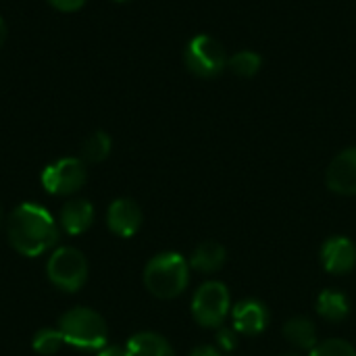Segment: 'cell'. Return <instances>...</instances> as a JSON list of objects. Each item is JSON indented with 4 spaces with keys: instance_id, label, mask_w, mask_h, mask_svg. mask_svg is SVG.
<instances>
[{
    "instance_id": "obj_15",
    "label": "cell",
    "mask_w": 356,
    "mask_h": 356,
    "mask_svg": "<svg viewBox=\"0 0 356 356\" xmlns=\"http://www.w3.org/2000/svg\"><path fill=\"white\" fill-rule=\"evenodd\" d=\"M317 313L330 323L344 321L350 313V300L338 290H323L317 296Z\"/></svg>"
},
{
    "instance_id": "obj_12",
    "label": "cell",
    "mask_w": 356,
    "mask_h": 356,
    "mask_svg": "<svg viewBox=\"0 0 356 356\" xmlns=\"http://www.w3.org/2000/svg\"><path fill=\"white\" fill-rule=\"evenodd\" d=\"M92 221H94V207L86 198H73L65 202V207L60 209L58 223L69 236H79L88 232Z\"/></svg>"
},
{
    "instance_id": "obj_2",
    "label": "cell",
    "mask_w": 356,
    "mask_h": 356,
    "mask_svg": "<svg viewBox=\"0 0 356 356\" xmlns=\"http://www.w3.org/2000/svg\"><path fill=\"white\" fill-rule=\"evenodd\" d=\"M190 282V265L177 252H161L144 269V284L148 292L161 300L179 296Z\"/></svg>"
},
{
    "instance_id": "obj_11",
    "label": "cell",
    "mask_w": 356,
    "mask_h": 356,
    "mask_svg": "<svg viewBox=\"0 0 356 356\" xmlns=\"http://www.w3.org/2000/svg\"><path fill=\"white\" fill-rule=\"evenodd\" d=\"M269 311L259 300H242L234 307V330L242 336H257L265 332Z\"/></svg>"
},
{
    "instance_id": "obj_6",
    "label": "cell",
    "mask_w": 356,
    "mask_h": 356,
    "mask_svg": "<svg viewBox=\"0 0 356 356\" xmlns=\"http://www.w3.org/2000/svg\"><path fill=\"white\" fill-rule=\"evenodd\" d=\"M229 311V292L221 282L202 284L192 298V317L202 327H219Z\"/></svg>"
},
{
    "instance_id": "obj_24",
    "label": "cell",
    "mask_w": 356,
    "mask_h": 356,
    "mask_svg": "<svg viewBox=\"0 0 356 356\" xmlns=\"http://www.w3.org/2000/svg\"><path fill=\"white\" fill-rule=\"evenodd\" d=\"M190 356H221V355H219V350H217V348H213V346H198V348H194V350H192V355Z\"/></svg>"
},
{
    "instance_id": "obj_9",
    "label": "cell",
    "mask_w": 356,
    "mask_h": 356,
    "mask_svg": "<svg viewBox=\"0 0 356 356\" xmlns=\"http://www.w3.org/2000/svg\"><path fill=\"white\" fill-rule=\"evenodd\" d=\"M321 263L334 275L350 273L356 265V246L350 238L334 236L321 248Z\"/></svg>"
},
{
    "instance_id": "obj_14",
    "label": "cell",
    "mask_w": 356,
    "mask_h": 356,
    "mask_svg": "<svg viewBox=\"0 0 356 356\" xmlns=\"http://www.w3.org/2000/svg\"><path fill=\"white\" fill-rule=\"evenodd\" d=\"M227 250L219 242H202L190 257V267L200 273H215L223 267Z\"/></svg>"
},
{
    "instance_id": "obj_16",
    "label": "cell",
    "mask_w": 356,
    "mask_h": 356,
    "mask_svg": "<svg viewBox=\"0 0 356 356\" xmlns=\"http://www.w3.org/2000/svg\"><path fill=\"white\" fill-rule=\"evenodd\" d=\"M284 338L298 350H313L317 342V327L307 317H294L284 325Z\"/></svg>"
},
{
    "instance_id": "obj_4",
    "label": "cell",
    "mask_w": 356,
    "mask_h": 356,
    "mask_svg": "<svg viewBox=\"0 0 356 356\" xmlns=\"http://www.w3.org/2000/svg\"><path fill=\"white\" fill-rule=\"evenodd\" d=\"M48 280L63 292H77L88 280V261L73 246L56 248L46 265Z\"/></svg>"
},
{
    "instance_id": "obj_3",
    "label": "cell",
    "mask_w": 356,
    "mask_h": 356,
    "mask_svg": "<svg viewBox=\"0 0 356 356\" xmlns=\"http://www.w3.org/2000/svg\"><path fill=\"white\" fill-rule=\"evenodd\" d=\"M58 332L65 340V344H71L81 350H100L106 346L108 330L104 319L86 307H75L67 311L58 319Z\"/></svg>"
},
{
    "instance_id": "obj_21",
    "label": "cell",
    "mask_w": 356,
    "mask_h": 356,
    "mask_svg": "<svg viewBox=\"0 0 356 356\" xmlns=\"http://www.w3.org/2000/svg\"><path fill=\"white\" fill-rule=\"evenodd\" d=\"M217 344H219L223 350H227V353L236 350V348H238V332H236V330H227V327L219 330V334H217Z\"/></svg>"
},
{
    "instance_id": "obj_19",
    "label": "cell",
    "mask_w": 356,
    "mask_h": 356,
    "mask_svg": "<svg viewBox=\"0 0 356 356\" xmlns=\"http://www.w3.org/2000/svg\"><path fill=\"white\" fill-rule=\"evenodd\" d=\"M261 63H263V60H261V56H259L257 52H252V50H242V52H236V54L229 58L227 67H229L236 75H240V77H252V75L259 73Z\"/></svg>"
},
{
    "instance_id": "obj_26",
    "label": "cell",
    "mask_w": 356,
    "mask_h": 356,
    "mask_svg": "<svg viewBox=\"0 0 356 356\" xmlns=\"http://www.w3.org/2000/svg\"><path fill=\"white\" fill-rule=\"evenodd\" d=\"M115 2H127V0H115Z\"/></svg>"
},
{
    "instance_id": "obj_27",
    "label": "cell",
    "mask_w": 356,
    "mask_h": 356,
    "mask_svg": "<svg viewBox=\"0 0 356 356\" xmlns=\"http://www.w3.org/2000/svg\"><path fill=\"white\" fill-rule=\"evenodd\" d=\"M0 217H2V215H0Z\"/></svg>"
},
{
    "instance_id": "obj_8",
    "label": "cell",
    "mask_w": 356,
    "mask_h": 356,
    "mask_svg": "<svg viewBox=\"0 0 356 356\" xmlns=\"http://www.w3.org/2000/svg\"><path fill=\"white\" fill-rule=\"evenodd\" d=\"M327 188L336 194L356 196V146L340 152L327 167Z\"/></svg>"
},
{
    "instance_id": "obj_17",
    "label": "cell",
    "mask_w": 356,
    "mask_h": 356,
    "mask_svg": "<svg viewBox=\"0 0 356 356\" xmlns=\"http://www.w3.org/2000/svg\"><path fill=\"white\" fill-rule=\"evenodd\" d=\"M111 148H113V142H111V136L104 134V131H94L86 142H83V159L90 161V163H100L104 161L108 154H111Z\"/></svg>"
},
{
    "instance_id": "obj_25",
    "label": "cell",
    "mask_w": 356,
    "mask_h": 356,
    "mask_svg": "<svg viewBox=\"0 0 356 356\" xmlns=\"http://www.w3.org/2000/svg\"><path fill=\"white\" fill-rule=\"evenodd\" d=\"M4 38H6V25H4V21L0 19V46L4 44Z\"/></svg>"
},
{
    "instance_id": "obj_23",
    "label": "cell",
    "mask_w": 356,
    "mask_h": 356,
    "mask_svg": "<svg viewBox=\"0 0 356 356\" xmlns=\"http://www.w3.org/2000/svg\"><path fill=\"white\" fill-rule=\"evenodd\" d=\"M96 356H127L125 355V348H121V346H104V348H100Z\"/></svg>"
},
{
    "instance_id": "obj_20",
    "label": "cell",
    "mask_w": 356,
    "mask_h": 356,
    "mask_svg": "<svg viewBox=\"0 0 356 356\" xmlns=\"http://www.w3.org/2000/svg\"><path fill=\"white\" fill-rule=\"evenodd\" d=\"M311 356H356V350L350 342L332 338V340L319 342V344L311 350Z\"/></svg>"
},
{
    "instance_id": "obj_18",
    "label": "cell",
    "mask_w": 356,
    "mask_h": 356,
    "mask_svg": "<svg viewBox=\"0 0 356 356\" xmlns=\"http://www.w3.org/2000/svg\"><path fill=\"white\" fill-rule=\"evenodd\" d=\"M65 340L58 332V327H44L33 336V350L42 356L56 355L63 348Z\"/></svg>"
},
{
    "instance_id": "obj_22",
    "label": "cell",
    "mask_w": 356,
    "mask_h": 356,
    "mask_svg": "<svg viewBox=\"0 0 356 356\" xmlns=\"http://www.w3.org/2000/svg\"><path fill=\"white\" fill-rule=\"evenodd\" d=\"M56 10H63V13H75L79 10L88 0H48Z\"/></svg>"
},
{
    "instance_id": "obj_7",
    "label": "cell",
    "mask_w": 356,
    "mask_h": 356,
    "mask_svg": "<svg viewBox=\"0 0 356 356\" xmlns=\"http://www.w3.org/2000/svg\"><path fill=\"white\" fill-rule=\"evenodd\" d=\"M86 184V167L79 159H58L42 171V186L48 194L71 196Z\"/></svg>"
},
{
    "instance_id": "obj_5",
    "label": "cell",
    "mask_w": 356,
    "mask_h": 356,
    "mask_svg": "<svg viewBox=\"0 0 356 356\" xmlns=\"http://www.w3.org/2000/svg\"><path fill=\"white\" fill-rule=\"evenodd\" d=\"M225 48L213 35H194L186 48V67L198 77H215L227 67Z\"/></svg>"
},
{
    "instance_id": "obj_10",
    "label": "cell",
    "mask_w": 356,
    "mask_h": 356,
    "mask_svg": "<svg viewBox=\"0 0 356 356\" xmlns=\"http://www.w3.org/2000/svg\"><path fill=\"white\" fill-rule=\"evenodd\" d=\"M106 225L119 238H131L142 225V211L131 198H119L106 211Z\"/></svg>"
},
{
    "instance_id": "obj_13",
    "label": "cell",
    "mask_w": 356,
    "mask_h": 356,
    "mask_svg": "<svg viewBox=\"0 0 356 356\" xmlns=\"http://www.w3.org/2000/svg\"><path fill=\"white\" fill-rule=\"evenodd\" d=\"M125 355L127 356H175L171 344L152 332H140L129 338L125 344Z\"/></svg>"
},
{
    "instance_id": "obj_1",
    "label": "cell",
    "mask_w": 356,
    "mask_h": 356,
    "mask_svg": "<svg viewBox=\"0 0 356 356\" xmlns=\"http://www.w3.org/2000/svg\"><path fill=\"white\" fill-rule=\"evenodd\" d=\"M6 236L10 246L23 257H40L54 248L58 242V223L54 217L35 202L19 204L6 223Z\"/></svg>"
}]
</instances>
